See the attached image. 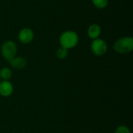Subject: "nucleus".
<instances>
[{"instance_id":"f8f14e48","label":"nucleus","mask_w":133,"mask_h":133,"mask_svg":"<svg viewBox=\"0 0 133 133\" xmlns=\"http://www.w3.org/2000/svg\"><path fill=\"white\" fill-rule=\"evenodd\" d=\"M115 133H131V131L126 125H119L116 128Z\"/></svg>"},{"instance_id":"0eeeda50","label":"nucleus","mask_w":133,"mask_h":133,"mask_svg":"<svg viewBox=\"0 0 133 133\" xmlns=\"http://www.w3.org/2000/svg\"><path fill=\"white\" fill-rule=\"evenodd\" d=\"M102 33L101 26L97 23H92L88 26L87 29V36L90 39L95 40L100 37L101 34Z\"/></svg>"},{"instance_id":"ddd939ff","label":"nucleus","mask_w":133,"mask_h":133,"mask_svg":"<svg viewBox=\"0 0 133 133\" xmlns=\"http://www.w3.org/2000/svg\"><path fill=\"white\" fill-rule=\"evenodd\" d=\"M0 81H1V79H0Z\"/></svg>"},{"instance_id":"6e6552de","label":"nucleus","mask_w":133,"mask_h":133,"mask_svg":"<svg viewBox=\"0 0 133 133\" xmlns=\"http://www.w3.org/2000/svg\"><path fill=\"white\" fill-rule=\"evenodd\" d=\"M9 62L10 65L15 69H23L27 65L26 59L23 56H16Z\"/></svg>"},{"instance_id":"9b49d317","label":"nucleus","mask_w":133,"mask_h":133,"mask_svg":"<svg viewBox=\"0 0 133 133\" xmlns=\"http://www.w3.org/2000/svg\"><path fill=\"white\" fill-rule=\"evenodd\" d=\"M69 54V50L62 48V47H59L58 48H57L56 52H55V55L58 59H65L67 58Z\"/></svg>"},{"instance_id":"9d476101","label":"nucleus","mask_w":133,"mask_h":133,"mask_svg":"<svg viewBox=\"0 0 133 133\" xmlns=\"http://www.w3.org/2000/svg\"><path fill=\"white\" fill-rule=\"evenodd\" d=\"M94 6L98 9H104L108 7L109 0H91Z\"/></svg>"},{"instance_id":"1a4fd4ad","label":"nucleus","mask_w":133,"mask_h":133,"mask_svg":"<svg viewBox=\"0 0 133 133\" xmlns=\"http://www.w3.org/2000/svg\"><path fill=\"white\" fill-rule=\"evenodd\" d=\"M12 72L11 69L8 67H4L0 69V79L2 80H9L12 78Z\"/></svg>"},{"instance_id":"f257e3e1","label":"nucleus","mask_w":133,"mask_h":133,"mask_svg":"<svg viewBox=\"0 0 133 133\" xmlns=\"http://www.w3.org/2000/svg\"><path fill=\"white\" fill-rule=\"evenodd\" d=\"M79 41V37L78 34L76 31L71 30L64 31L59 37L60 46L67 50L72 49L76 47Z\"/></svg>"},{"instance_id":"423d86ee","label":"nucleus","mask_w":133,"mask_h":133,"mask_svg":"<svg viewBox=\"0 0 133 133\" xmlns=\"http://www.w3.org/2000/svg\"><path fill=\"white\" fill-rule=\"evenodd\" d=\"M13 93V85L9 80L0 81V95L3 97H8Z\"/></svg>"},{"instance_id":"4468645a","label":"nucleus","mask_w":133,"mask_h":133,"mask_svg":"<svg viewBox=\"0 0 133 133\" xmlns=\"http://www.w3.org/2000/svg\"><path fill=\"white\" fill-rule=\"evenodd\" d=\"M83 1H85V0H83Z\"/></svg>"},{"instance_id":"f03ea898","label":"nucleus","mask_w":133,"mask_h":133,"mask_svg":"<svg viewBox=\"0 0 133 133\" xmlns=\"http://www.w3.org/2000/svg\"><path fill=\"white\" fill-rule=\"evenodd\" d=\"M115 51L119 54H127L133 50V38L130 36H125L118 39L113 45Z\"/></svg>"},{"instance_id":"20e7f679","label":"nucleus","mask_w":133,"mask_h":133,"mask_svg":"<svg viewBox=\"0 0 133 133\" xmlns=\"http://www.w3.org/2000/svg\"><path fill=\"white\" fill-rule=\"evenodd\" d=\"M90 49L93 54L96 56H103L107 53L108 46L104 39L99 37L92 41L90 44Z\"/></svg>"},{"instance_id":"7ed1b4c3","label":"nucleus","mask_w":133,"mask_h":133,"mask_svg":"<svg viewBox=\"0 0 133 133\" xmlns=\"http://www.w3.org/2000/svg\"><path fill=\"white\" fill-rule=\"evenodd\" d=\"M1 55L8 62L12 60L16 56L17 53V45L16 44L11 40L5 41L2 43L1 46Z\"/></svg>"},{"instance_id":"39448f33","label":"nucleus","mask_w":133,"mask_h":133,"mask_svg":"<svg viewBox=\"0 0 133 133\" xmlns=\"http://www.w3.org/2000/svg\"><path fill=\"white\" fill-rule=\"evenodd\" d=\"M34 32L30 27H23L18 33V40L23 44H28L33 41Z\"/></svg>"}]
</instances>
